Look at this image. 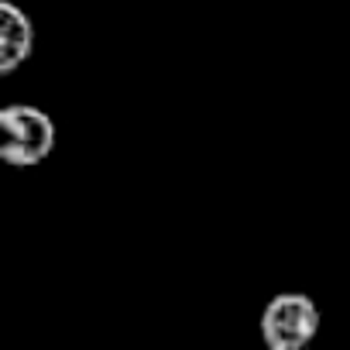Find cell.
Here are the masks:
<instances>
[{
    "label": "cell",
    "instance_id": "obj_1",
    "mask_svg": "<svg viewBox=\"0 0 350 350\" xmlns=\"http://www.w3.org/2000/svg\"><path fill=\"white\" fill-rule=\"evenodd\" d=\"M55 151V120L28 103L0 110V161L14 168H35Z\"/></svg>",
    "mask_w": 350,
    "mask_h": 350
},
{
    "label": "cell",
    "instance_id": "obj_2",
    "mask_svg": "<svg viewBox=\"0 0 350 350\" xmlns=\"http://www.w3.org/2000/svg\"><path fill=\"white\" fill-rule=\"evenodd\" d=\"M319 333V306L306 292H278L261 309V340L268 350H306Z\"/></svg>",
    "mask_w": 350,
    "mask_h": 350
},
{
    "label": "cell",
    "instance_id": "obj_3",
    "mask_svg": "<svg viewBox=\"0 0 350 350\" xmlns=\"http://www.w3.org/2000/svg\"><path fill=\"white\" fill-rule=\"evenodd\" d=\"M35 52V25L31 18L11 4V0H4L0 4V72L11 76L21 62H28Z\"/></svg>",
    "mask_w": 350,
    "mask_h": 350
}]
</instances>
